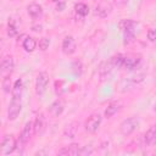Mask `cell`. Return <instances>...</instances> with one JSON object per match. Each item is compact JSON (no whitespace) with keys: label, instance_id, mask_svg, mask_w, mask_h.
I'll list each match as a JSON object with an SVG mask.
<instances>
[{"label":"cell","instance_id":"14","mask_svg":"<svg viewBox=\"0 0 156 156\" xmlns=\"http://www.w3.org/2000/svg\"><path fill=\"white\" fill-rule=\"evenodd\" d=\"M22 94H23V80H22L21 78H18L17 80H15V83H13V85H12L11 95H12V99L21 100Z\"/></svg>","mask_w":156,"mask_h":156},{"label":"cell","instance_id":"24","mask_svg":"<svg viewBox=\"0 0 156 156\" xmlns=\"http://www.w3.org/2000/svg\"><path fill=\"white\" fill-rule=\"evenodd\" d=\"M1 87H2V90H4L5 93H10V90H12V88H11V78H10V74L4 76L2 82H1Z\"/></svg>","mask_w":156,"mask_h":156},{"label":"cell","instance_id":"29","mask_svg":"<svg viewBox=\"0 0 156 156\" xmlns=\"http://www.w3.org/2000/svg\"><path fill=\"white\" fill-rule=\"evenodd\" d=\"M147 39L150 41H156V28H150L147 30Z\"/></svg>","mask_w":156,"mask_h":156},{"label":"cell","instance_id":"32","mask_svg":"<svg viewBox=\"0 0 156 156\" xmlns=\"http://www.w3.org/2000/svg\"><path fill=\"white\" fill-rule=\"evenodd\" d=\"M33 30L34 32H40L41 30V26L39 24V26H33Z\"/></svg>","mask_w":156,"mask_h":156},{"label":"cell","instance_id":"8","mask_svg":"<svg viewBox=\"0 0 156 156\" xmlns=\"http://www.w3.org/2000/svg\"><path fill=\"white\" fill-rule=\"evenodd\" d=\"M33 134H34V124H33L32 121H29V122H27L24 124V127H23V129H22V132L20 134L18 141L21 144H27L29 141V139L32 138Z\"/></svg>","mask_w":156,"mask_h":156},{"label":"cell","instance_id":"26","mask_svg":"<svg viewBox=\"0 0 156 156\" xmlns=\"http://www.w3.org/2000/svg\"><path fill=\"white\" fill-rule=\"evenodd\" d=\"M17 33H18V30H17L15 23L9 22V24H7V35H9L10 38H13V37L17 35Z\"/></svg>","mask_w":156,"mask_h":156},{"label":"cell","instance_id":"9","mask_svg":"<svg viewBox=\"0 0 156 156\" xmlns=\"http://www.w3.org/2000/svg\"><path fill=\"white\" fill-rule=\"evenodd\" d=\"M76 48H77V45H76L74 38L72 35L65 37V39L62 40V46H61L62 52L66 54V55H72L76 51Z\"/></svg>","mask_w":156,"mask_h":156},{"label":"cell","instance_id":"30","mask_svg":"<svg viewBox=\"0 0 156 156\" xmlns=\"http://www.w3.org/2000/svg\"><path fill=\"white\" fill-rule=\"evenodd\" d=\"M55 4H56V9L58 11H63V9L66 6V1L65 0H55Z\"/></svg>","mask_w":156,"mask_h":156},{"label":"cell","instance_id":"23","mask_svg":"<svg viewBox=\"0 0 156 156\" xmlns=\"http://www.w3.org/2000/svg\"><path fill=\"white\" fill-rule=\"evenodd\" d=\"M77 126H78V123H71L69 126H67L66 129H65V135L67 138H74V135H76V133L78 130Z\"/></svg>","mask_w":156,"mask_h":156},{"label":"cell","instance_id":"11","mask_svg":"<svg viewBox=\"0 0 156 156\" xmlns=\"http://www.w3.org/2000/svg\"><path fill=\"white\" fill-rule=\"evenodd\" d=\"M33 124H34V134L35 135H41L46 129V121H45L44 115H41V113L35 117Z\"/></svg>","mask_w":156,"mask_h":156},{"label":"cell","instance_id":"5","mask_svg":"<svg viewBox=\"0 0 156 156\" xmlns=\"http://www.w3.org/2000/svg\"><path fill=\"white\" fill-rule=\"evenodd\" d=\"M49 85V74L46 72H39L35 78V93L37 95L41 96Z\"/></svg>","mask_w":156,"mask_h":156},{"label":"cell","instance_id":"12","mask_svg":"<svg viewBox=\"0 0 156 156\" xmlns=\"http://www.w3.org/2000/svg\"><path fill=\"white\" fill-rule=\"evenodd\" d=\"M13 58L10 55H6L2 60H1V74L2 76H7L11 74V72L13 71Z\"/></svg>","mask_w":156,"mask_h":156},{"label":"cell","instance_id":"15","mask_svg":"<svg viewBox=\"0 0 156 156\" xmlns=\"http://www.w3.org/2000/svg\"><path fill=\"white\" fill-rule=\"evenodd\" d=\"M79 150H80V146H79L77 143H73V144H71V145H68V146H66V147L58 150V151H57V155L77 156V155H79Z\"/></svg>","mask_w":156,"mask_h":156},{"label":"cell","instance_id":"19","mask_svg":"<svg viewBox=\"0 0 156 156\" xmlns=\"http://www.w3.org/2000/svg\"><path fill=\"white\" fill-rule=\"evenodd\" d=\"M27 12H28V15H29L32 18H39V17H41V15H43V9H41V6H40L39 4L33 2V4L28 5Z\"/></svg>","mask_w":156,"mask_h":156},{"label":"cell","instance_id":"20","mask_svg":"<svg viewBox=\"0 0 156 156\" xmlns=\"http://www.w3.org/2000/svg\"><path fill=\"white\" fill-rule=\"evenodd\" d=\"M22 46H23V49H24L27 52H32V51H34V49L37 48V41H35V39L32 38V37H26V39H24L23 43H22Z\"/></svg>","mask_w":156,"mask_h":156},{"label":"cell","instance_id":"22","mask_svg":"<svg viewBox=\"0 0 156 156\" xmlns=\"http://www.w3.org/2000/svg\"><path fill=\"white\" fill-rule=\"evenodd\" d=\"M124 57H126V56H123L122 54H117V55L112 56V57L110 58V61H111V63H112L113 68H116V67H117V68H118V67H123Z\"/></svg>","mask_w":156,"mask_h":156},{"label":"cell","instance_id":"10","mask_svg":"<svg viewBox=\"0 0 156 156\" xmlns=\"http://www.w3.org/2000/svg\"><path fill=\"white\" fill-rule=\"evenodd\" d=\"M63 110H65V101L62 100V99H56L50 106H49V108H48V111H49V113L52 116V117H58L62 112H63Z\"/></svg>","mask_w":156,"mask_h":156},{"label":"cell","instance_id":"7","mask_svg":"<svg viewBox=\"0 0 156 156\" xmlns=\"http://www.w3.org/2000/svg\"><path fill=\"white\" fill-rule=\"evenodd\" d=\"M22 110V104H21V100H16V99H12L9 107H7V119L9 121H15L20 112Z\"/></svg>","mask_w":156,"mask_h":156},{"label":"cell","instance_id":"28","mask_svg":"<svg viewBox=\"0 0 156 156\" xmlns=\"http://www.w3.org/2000/svg\"><path fill=\"white\" fill-rule=\"evenodd\" d=\"M91 154H93L91 146H80L79 155H82V156H88V155H91Z\"/></svg>","mask_w":156,"mask_h":156},{"label":"cell","instance_id":"6","mask_svg":"<svg viewBox=\"0 0 156 156\" xmlns=\"http://www.w3.org/2000/svg\"><path fill=\"white\" fill-rule=\"evenodd\" d=\"M112 12V5L107 0H100L95 6V15L100 18H105Z\"/></svg>","mask_w":156,"mask_h":156},{"label":"cell","instance_id":"3","mask_svg":"<svg viewBox=\"0 0 156 156\" xmlns=\"http://www.w3.org/2000/svg\"><path fill=\"white\" fill-rule=\"evenodd\" d=\"M101 121H102L101 115H100L99 112H94V113H91V115L87 118V121H85V123H84V129H85L88 133H95V132L99 129V127H100V124H101Z\"/></svg>","mask_w":156,"mask_h":156},{"label":"cell","instance_id":"4","mask_svg":"<svg viewBox=\"0 0 156 156\" xmlns=\"http://www.w3.org/2000/svg\"><path fill=\"white\" fill-rule=\"evenodd\" d=\"M17 147V140L13 135H5L1 140V155L6 156L12 154Z\"/></svg>","mask_w":156,"mask_h":156},{"label":"cell","instance_id":"21","mask_svg":"<svg viewBox=\"0 0 156 156\" xmlns=\"http://www.w3.org/2000/svg\"><path fill=\"white\" fill-rule=\"evenodd\" d=\"M74 10H76V13L79 15V16H82V17H84V16H87V15L89 13V7H88V5H85V4H83V2L76 4Z\"/></svg>","mask_w":156,"mask_h":156},{"label":"cell","instance_id":"16","mask_svg":"<svg viewBox=\"0 0 156 156\" xmlns=\"http://www.w3.org/2000/svg\"><path fill=\"white\" fill-rule=\"evenodd\" d=\"M121 107H122V104H121L119 101H112V102H110V104L107 105L105 112H104L105 117H106V118H111L112 116H115V115L121 110Z\"/></svg>","mask_w":156,"mask_h":156},{"label":"cell","instance_id":"18","mask_svg":"<svg viewBox=\"0 0 156 156\" xmlns=\"http://www.w3.org/2000/svg\"><path fill=\"white\" fill-rule=\"evenodd\" d=\"M112 69H113V66H112V63H111V61H110V60H108V61H106V62H102V63H101V66H100V69H99V74H100L101 80L106 79V78L111 74Z\"/></svg>","mask_w":156,"mask_h":156},{"label":"cell","instance_id":"13","mask_svg":"<svg viewBox=\"0 0 156 156\" xmlns=\"http://www.w3.org/2000/svg\"><path fill=\"white\" fill-rule=\"evenodd\" d=\"M144 143L147 146H152V145L156 144V124L151 126L146 130V133L144 135Z\"/></svg>","mask_w":156,"mask_h":156},{"label":"cell","instance_id":"17","mask_svg":"<svg viewBox=\"0 0 156 156\" xmlns=\"http://www.w3.org/2000/svg\"><path fill=\"white\" fill-rule=\"evenodd\" d=\"M139 63H140V57L139 56H126L124 62H123V67L132 71V69L136 68Z\"/></svg>","mask_w":156,"mask_h":156},{"label":"cell","instance_id":"27","mask_svg":"<svg viewBox=\"0 0 156 156\" xmlns=\"http://www.w3.org/2000/svg\"><path fill=\"white\" fill-rule=\"evenodd\" d=\"M38 45H39V49H40L41 51H45V50L49 48V45H50V39L46 38V37H44V38L39 39Z\"/></svg>","mask_w":156,"mask_h":156},{"label":"cell","instance_id":"25","mask_svg":"<svg viewBox=\"0 0 156 156\" xmlns=\"http://www.w3.org/2000/svg\"><path fill=\"white\" fill-rule=\"evenodd\" d=\"M72 71L77 76H80L82 74V72H83V65H82V62L79 60H77V61H74L72 63Z\"/></svg>","mask_w":156,"mask_h":156},{"label":"cell","instance_id":"1","mask_svg":"<svg viewBox=\"0 0 156 156\" xmlns=\"http://www.w3.org/2000/svg\"><path fill=\"white\" fill-rule=\"evenodd\" d=\"M135 26L136 23L133 20H122L119 22V28L123 33V43L124 45H129L135 39Z\"/></svg>","mask_w":156,"mask_h":156},{"label":"cell","instance_id":"31","mask_svg":"<svg viewBox=\"0 0 156 156\" xmlns=\"http://www.w3.org/2000/svg\"><path fill=\"white\" fill-rule=\"evenodd\" d=\"M127 1L128 0H115V5L118 6V7H122V6H124L127 4Z\"/></svg>","mask_w":156,"mask_h":156},{"label":"cell","instance_id":"2","mask_svg":"<svg viewBox=\"0 0 156 156\" xmlns=\"http://www.w3.org/2000/svg\"><path fill=\"white\" fill-rule=\"evenodd\" d=\"M138 127H139V119L136 117H128L124 121H122V123L119 124V132L122 135L129 136L136 130Z\"/></svg>","mask_w":156,"mask_h":156}]
</instances>
